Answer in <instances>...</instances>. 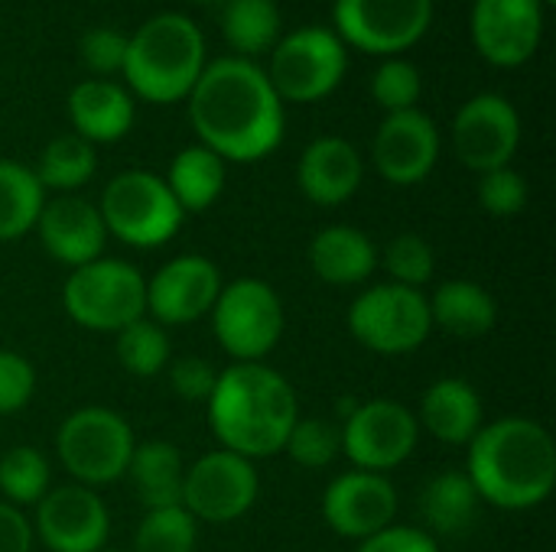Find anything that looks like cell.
Returning <instances> with one entry per match:
<instances>
[{"label":"cell","instance_id":"obj_34","mask_svg":"<svg viewBox=\"0 0 556 552\" xmlns=\"http://www.w3.org/2000/svg\"><path fill=\"white\" fill-rule=\"evenodd\" d=\"M195 543L199 521L182 504L147 511L134 534V552H195Z\"/></svg>","mask_w":556,"mask_h":552},{"label":"cell","instance_id":"obj_32","mask_svg":"<svg viewBox=\"0 0 556 552\" xmlns=\"http://www.w3.org/2000/svg\"><path fill=\"white\" fill-rule=\"evenodd\" d=\"M49 462L33 446H13L0 455V495L10 508H36L49 491Z\"/></svg>","mask_w":556,"mask_h":552},{"label":"cell","instance_id":"obj_5","mask_svg":"<svg viewBox=\"0 0 556 552\" xmlns=\"http://www.w3.org/2000/svg\"><path fill=\"white\" fill-rule=\"evenodd\" d=\"M98 211L108 238H117L121 244L137 251L163 247L179 234L186 218L166 179L147 169H127L114 176L101 192Z\"/></svg>","mask_w":556,"mask_h":552},{"label":"cell","instance_id":"obj_29","mask_svg":"<svg viewBox=\"0 0 556 552\" xmlns=\"http://www.w3.org/2000/svg\"><path fill=\"white\" fill-rule=\"evenodd\" d=\"M46 205V189L23 163L0 159V244L26 238Z\"/></svg>","mask_w":556,"mask_h":552},{"label":"cell","instance_id":"obj_15","mask_svg":"<svg viewBox=\"0 0 556 552\" xmlns=\"http://www.w3.org/2000/svg\"><path fill=\"white\" fill-rule=\"evenodd\" d=\"M33 537L49 552H101L111 537V514L85 485L49 488L36 504Z\"/></svg>","mask_w":556,"mask_h":552},{"label":"cell","instance_id":"obj_33","mask_svg":"<svg viewBox=\"0 0 556 552\" xmlns=\"http://www.w3.org/2000/svg\"><path fill=\"white\" fill-rule=\"evenodd\" d=\"M114 351L127 374L134 377H156L169 364V335L153 319H137L114 332Z\"/></svg>","mask_w":556,"mask_h":552},{"label":"cell","instance_id":"obj_16","mask_svg":"<svg viewBox=\"0 0 556 552\" xmlns=\"http://www.w3.org/2000/svg\"><path fill=\"white\" fill-rule=\"evenodd\" d=\"M222 286V273L208 257L179 254L147 280V312L163 329L199 322L212 312Z\"/></svg>","mask_w":556,"mask_h":552},{"label":"cell","instance_id":"obj_27","mask_svg":"<svg viewBox=\"0 0 556 552\" xmlns=\"http://www.w3.org/2000/svg\"><path fill=\"white\" fill-rule=\"evenodd\" d=\"M479 511H482V498L463 468L440 472L420 491V517H424V524H427L424 530L430 537L433 534H440V537L466 534L476 524Z\"/></svg>","mask_w":556,"mask_h":552},{"label":"cell","instance_id":"obj_1","mask_svg":"<svg viewBox=\"0 0 556 552\" xmlns=\"http://www.w3.org/2000/svg\"><path fill=\"white\" fill-rule=\"evenodd\" d=\"M189 120L199 143L225 163H257L283 140V101L251 59H215L189 91Z\"/></svg>","mask_w":556,"mask_h":552},{"label":"cell","instance_id":"obj_44","mask_svg":"<svg viewBox=\"0 0 556 552\" xmlns=\"http://www.w3.org/2000/svg\"><path fill=\"white\" fill-rule=\"evenodd\" d=\"M199 3H225V0H199Z\"/></svg>","mask_w":556,"mask_h":552},{"label":"cell","instance_id":"obj_28","mask_svg":"<svg viewBox=\"0 0 556 552\" xmlns=\"http://www.w3.org/2000/svg\"><path fill=\"white\" fill-rule=\"evenodd\" d=\"M166 185L173 192V198L179 202V208L189 215L205 211L208 205H215V198L225 189V159L218 153H212L208 146H186L176 153V159L169 163L166 172Z\"/></svg>","mask_w":556,"mask_h":552},{"label":"cell","instance_id":"obj_18","mask_svg":"<svg viewBox=\"0 0 556 552\" xmlns=\"http://www.w3.org/2000/svg\"><path fill=\"white\" fill-rule=\"evenodd\" d=\"M323 517L332 534L345 540H368L388 530L397 517V491L388 475L378 472H345L332 478L323 495Z\"/></svg>","mask_w":556,"mask_h":552},{"label":"cell","instance_id":"obj_35","mask_svg":"<svg viewBox=\"0 0 556 552\" xmlns=\"http://www.w3.org/2000/svg\"><path fill=\"white\" fill-rule=\"evenodd\" d=\"M283 452L300 468H326V465L336 462V455H342L339 426L329 423V420H319V416L296 420L290 436H287V442H283Z\"/></svg>","mask_w":556,"mask_h":552},{"label":"cell","instance_id":"obj_41","mask_svg":"<svg viewBox=\"0 0 556 552\" xmlns=\"http://www.w3.org/2000/svg\"><path fill=\"white\" fill-rule=\"evenodd\" d=\"M215 381H218V371L205 358H179L169 364V384H173L176 397L186 403L205 407L215 390Z\"/></svg>","mask_w":556,"mask_h":552},{"label":"cell","instance_id":"obj_10","mask_svg":"<svg viewBox=\"0 0 556 552\" xmlns=\"http://www.w3.org/2000/svg\"><path fill=\"white\" fill-rule=\"evenodd\" d=\"M349 68L345 42L323 26H303L277 39L270 52V85L280 101L313 104L329 98Z\"/></svg>","mask_w":556,"mask_h":552},{"label":"cell","instance_id":"obj_14","mask_svg":"<svg viewBox=\"0 0 556 552\" xmlns=\"http://www.w3.org/2000/svg\"><path fill=\"white\" fill-rule=\"evenodd\" d=\"M521 143V117L502 94L469 98L453 120V146L472 172H492L515 159Z\"/></svg>","mask_w":556,"mask_h":552},{"label":"cell","instance_id":"obj_24","mask_svg":"<svg viewBox=\"0 0 556 552\" xmlns=\"http://www.w3.org/2000/svg\"><path fill=\"white\" fill-rule=\"evenodd\" d=\"M309 267L329 286H358L371 280L378 251L365 231L352 224H329L309 241Z\"/></svg>","mask_w":556,"mask_h":552},{"label":"cell","instance_id":"obj_36","mask_svg":"<svg viewBox=\"0 0 556 552\" xmlns=\"http://www.w3.org/2000/svg\"><path fill=\"white\" fill-rule=\"evenodd\" d=\"M384 270L391 273V283L424 290L437 270L433 247L420 234H397L384 251Z\"/></svg>","mask_w":556,"mask_h":552},{"label":"cell","instance_id":"obj_13","mask_svg":"<svg viewBox=\"0 0 556 552\" xmlns=\"http://www.w3.org/2000/svg\"><path fill=\"white\" fill-rule=\"evenodd\" d=\"M433 0H336V36L368 55H397L424 39Z\"/></svg>","mask_w":556,"mask_h":552},{"label":"cell","instance_id":"obj_45","mask_svg":"<svg viewBox=\"0 0 556 552\" xmlns=\"http://www.w3.org/2000/svg\"><path fill=\"white\" fill-rule=\"evenodd\" d=\"M541 3H556V0H541Z\"/></svg>","mask_w":556,"mask_h":552},{"label":"cell","instance_id":"obj_22","mask_svg":"<svg viewBox=\"0 0 556 552\" xmlns=\"http://www.w3.org/2000/svg\"><path fill=\"white\" fill-rule=\"evenodd\" d=\"M420 429H427L443 446H469L485 423L482 397L466 377H443L427 387L420 413H414Z\"/></svg>","mask_w":556,"mask_h":552},{"label":"cell","instance_id":"obj_26","mask_svg":"<svg viewBox=\"0 0 556 552\" xmlns=\"http://www.w3.org/2000/svg\"><path fill=\"white\" fill-rule=\"evenodd\" d=\"M427 303H430L433 329H443L453 338H466V342L482 338L498 322L495 296L476 280H450L437 286Z\"/></svg>","mask_w":556,"mask_h":552},{"label":"cell","instance_id":"obj_9","mask_svg":"<svg viewBox=\"0 0 556 552\" xmlns=\"http://www.w3.org/2000/svg\"><path fill=\"white\" fill-rule=\"evenodd\" d=\"M212 332L238 361H264L283 335V303L267 280L241 277L222 286L212 306Z\"/></svg>","mask_w":556,"mask_h":552},{"label":"cell","instance_id":"obj_4","mask_svg":"<svg viewBox=\"0 0 556 552\" xmlns=\"http://www.w3.org/2000/svg\"><path fill=\"white\" fill-rule=\"evenodd\" d=\"M202 68V29L182 13H160L127 36V59L121 72L130 91L150 104H176L189 98Z\"/></svg>","mask_w":556,"mask_h":552},{"label":"cell","instance_id":"obj_17","mask_svg":"<svg viewBox=\"0 0 556 552\" xmlns=\"http://www.w3.org/2000/svg\"><path fill=\"white\" fill-rule=\"evenodd\" d=\"M469 29L485 62L498 68H518L541 46L544 3L541 0H476Z\"/></svg>","mask_w":556,"mask_h":552},{"label":"cell","instance_id":"obj_19","mask_svg":"<svg viewBox=\"0 0 556 552\" xmlns=\"http://www.w3.org/2000/svg\"><path fill=\"white\" fill-rule=\"evenodd\" d=\"M371 159H375V169L381 172V179H388L391 185L424 182L440 159L437 124L417 107L388 114L375 133Z\"/></svg>","mask_w":556,"mask_h":552},{"label":"cell","instance_id":"obj_20","mask_svg":"<svg viewBox=\"0 0 556 552\" xmlns=\"http://www.w3.org/2000/svg\"><path fill=\"white\" fill-rule=\"evenodd\" d=\"M36 231H39L46 254L68 270L104 257L108 228L101 221L98 205H91L88 198L59 195V198L46 202L39 211Z\"/></svg>","mask_w":556,"mask_h":552},{"label":"cell","instance_id":"obj_46","mask_svg":"<svg viewBox=\"0 0 556 552\" xmlns=\"http://www.w3.org/2000/svg\"><path fill=\"white\" fill-rule=\"evenodd\" d=\"M101 552H114V550H101Z\"/></svg>","mask_w":556,"mask_h":552},{"label":"cell","instance_id":"obj_30","mask_svg":"<svg viewBox=\"0 0 556 552\" xmlns=\"http://www.w3.org/2000/svg\"><path fill=\"white\" fill-rule=\"evenodd\" d=\"M222 33L238 59L261 55L277 46L280 36V10L274 0H225Z\"/></svg>","mask_w":556,"mask_h":552},{"label":"cell","instance_id":"obj_37","mask_svg":"<svg viewBox=\"0 0 556 552\" xmlns=\"http://www.w3.org/2000/svg\"><path fill=\"white\" fill-rule=\"evenodd\" d=\"M420 91H424V78H420L417 65L407 62V59H388V62H381V68L371 78V94H375V101L388 114L417 107Z\"/></svg>","mask_w":556,"mask_h":552},{"label":"cell","instance_id":"obj_23","mask_svg":"<svg viewBox=\"0 0 556 552\" xmlns=\"http://www.w3.org/2000/svg\"><path fill=\"white\" fill-rule=\"evenodd\" d=\"M68 117L81 140L114 143L134 127V98L108 78H88L68 94Z\"/></svg>","mask_w":556,"mask_h":552},{"label":"cell","instance_id":"obj_21","mask_svg":"<svg viewBox=\"0 0 556 552\" xmlns=\"http://www.w3.org/2000/svg\"><path fill=\"white\" fill-rule=\"evenodd\" d=\"M365 176V163L358 156V150L342 140V137H319L313 140L296 166V182L303 189V195L313 205L323 208H336L342 202H349Z\"/></svg>","mask_w":556,"mask_h":552},{"label":"cell","instance_id":"obj_25","mask_svg":"<svg viewBox=\"0 0 556 552\" xmlns=\"http://www.w3.org/2000/svg\"><path fill=\"white\" fill-rule=\"evenodd\" d=\"M124 478L130 482L137 501L147 511L169 508V504H182L186 462H182V452L173 442H163V439L137 442L134 446V455L127 462Z\"/></svg>","mask_w":556,"mask_h":552},{"label":"cell","instance_id":"obj_38","mask_svg":"<svg viewBox=\"0 0 556 552\" xmlns=\"http://www.w3.org/2000/svg\"><path fill=\"white\" fill-rule=\"evenodd\" d=\"M479 202H482V208L492 218H515L528 205V179L518 169H511V166L482 172V179H479Z\"/></svg>","mask_w":556,"mask_h":552},{"label":"cell","instance_id":"obj_11","mask_svg":"<svg viewBox=\"0 0 556 552\" xmlns=\"http://www.w3.org/2000/svg\"><path fill=\"white\" fill-rule=\"evenodd\" d=\"M339 436L342 455L358 472L384 475L414 455L420 442V423L397 400H368L342 420Z\"/></svg>","mask_w":556,"mask_h":552},{"label":"cell","instance_id":"obj_31","mask_svg":"<svg viewBox=\"0 0 556 552\" xmlns=\"http://www.w3.org/2000/svg\"><path fill=\"white\" fill-rule=\"evenodd\" d=\"M94 166H98L94 146L88 140H81L78 133H62V137L46 143L39 166L33 172H36L42 189L68 195L94 176Z\"/></svg>","mask_w":556,"mask_h":552},{"label":"cell","instance_id":"obj_3","mask_svg":"<svg viewBox=\"0 0 556 552\" xmlns=\"http://www.w3.org/2000/svg\"><path fill=\"white\" fill-rule=\"evenodd\" d=\"M208 429L218 449L244 459H267L283 452V442L300 420L296 390L264 361L231 364L218 371L215 390L205 403Z\"/></svg>","mask_w":556,"mask_h":552},{"label":"cell","instance_id":"obj_2","mask_svg":"<svg viewBox=\"0 0 556 552\" xmlns=\"http://www.w3.org/2000/svg\"><path fill=\"white\" fill-rule=\"evenodd\" d=\"M466 475L482 504L502 511H531L554 495L556 446L547 426L528 416L482 423L466 446Z\"/></svg>","mask_w":556,"mask_h":552},{"label":"cell","instance_id":"obj_6","mask_svg":"<svg viewBox=\"0 0 556 552\" xmlns=\"http://www.w3.org/2000/svg\"><path fill=\"white\" fill-rule=\"evenodd\" d=\"M62 306L88 332H121L147 316V277L127 260L98 257L68 273Z\"/></svg>","mask_w":556,"mask_h":552},{"label":"cell","instance_id":"obj_42","mask_svg":"<svg viewBox=\"0 0 556 552\" xmlns=\"http://www.w3.org/2000/svg\"><path fill=\"white\" fill-rule=\"evenodd\" d=\"M355 552H443L437 537H430L424 527H401V524H391L388 530L368 537L358 543Z\"/></svg>","mask_w":556,"mask_h":552},{"label":"cell","instance_id":"obj_39","mask_svg":"<svg viewBox=\"0 0 556 552\" xmlns=\"http://www.w3.org/2000/svg\"><path fill=\"white\" fill-rule=\"evenodd\" d=\"M78 55L81 62L98 75V78H108L114 72L124 68V59H127V36L117 33V29H108V26H98V29H88L78 42Z\"/></svg>","mask_w":556,"mask_h":552},{"label":"cell","instance_id":"obj_40","mask_svg":"<svg viewBox=\"0 0 556 552\" xmlns=\"http://www.w3.org/2000/svg\"><path fill=\"white\" fill-rule=\"evenodd\" d=\"M36 394V371L33 364L16 355L0 348V416H10L23 410Z\"/></svg>","mask_w":556,"mask_h":552},{"label":"cell","instance_id":"obj_43","mask_svg":"<svg viewBox=\"0 0 556 552\" xmlns=\"http://www.w3.org/2000/svg\"><path fill=\"white\" fill-rule=\"evenodd\" d=\"M33 550V524L23 517L20 508H10L0 501V552H29Z\"/></svg>","mask_w":556,"mask_h":552},{"label":"cell","instance_id":"obj_8","mask_svg":"<svg viewBox=\"0 0 556 552\" xmlns=\"http://www.w3.org/2000/svg\"><path fill=\"white\" fill-rule=\"evenodd\" d=\"M349 332L375 355H410L424 348L433 332L427 293L401 283L368 286L349 309Z\"/></svg>","mask_w":556,"mask_h":552},{"label":"cell","instance_id":"obj_7","mask_svg":"<svg viewBox=\"0 0 556 552\" xmlns=\"http://www.w3.org/2000/svg\"><path fill=\"white\" fill-rule=\"evenodd\" d=\"M134 446L137 439L130 423L108 407H81L68 413L55 433V455L62 468L75 485L91 491L124 478Z\"/></svg>","mask_w":556,"mask_h":552},{"label":"cell","instance_id":"obj_12","mask_svg":"<svg viewBox=\"0 0 556 552\" xmlns=\"http://www.w3.org/2000/svg\"><path fill=\"white\" fill-rule=\"evenodd\" d=\"M261 495V478L251 459L215 449L186 468L182 508L199 524H231L244 517Z\"/></svg>","mask_w":556,"mask_h":552}]
</instances>
